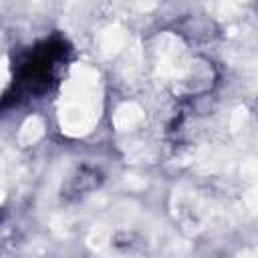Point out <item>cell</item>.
Segmentation results:
<instances>
[{"label":"cell","mask_w":258,"mask_h":258,"mask_svg":"<svg viewBox=\"0 0 258 258\" xmlns=\"http://www.w3.org/2000/svg\"><path fill=\"white\" fill-rule=\"evenodd\" d=\"M64 52H67V46L60 40H48L36 46L20 67L18 81H16L18 89L26 91L28 95L44 91L52 79V71L56 62L64 56Z\"/></svg>","instance_id":"obj_1"}]
</instances>
